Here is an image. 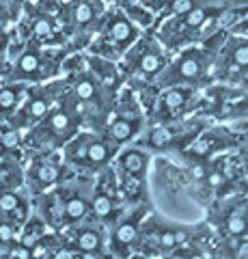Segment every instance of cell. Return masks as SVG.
I'll use <instances>...</instances> for the list:
<instances>
[{"label":"cell","mask_w":248,"mask_h":259,"mask_svg":"<svg viewBox=\"0 0 248 259\" xmlns=\"http://www.w3.org/2000/svg\"><path fill=\"white\" fill-rule=\"evenodd\" d=\"M110 139L117 141V143H125L130 141L132 136L138 132V121H132V119H115L113 123H110Z\"/></svg>","instance_id":"obj_7"},{"label":"cell","mask_w":248,"mask_h":259,"mask_svg":"<svg viewBox=\"0 0 248 259\" xmlns=\"http://www.w3.org/2000/svg\"><path fill=\"white\" fill-rule=\"evenodd\" d=\"M22 89L20 87H5L0 89V112H9L15 108V104L20 100Z\"/></svg>","instance_id":"obj_13"},{"label":"cell","mask_w":248,"mask_h":259,"mask_svg":"<svg viewBox=\"0 0 248 259\" xmlns=\"http://www.w3.org/2000/svg\"><path fill=\"white\" fill-rule=\"evenodd\" d=\"M190 259H203V257H201V255H196V253H194V255H190Z\"/></svg>","instance_id":"obj_38"},{"label":"cell","mask_w":248,"mask_h":259,"mask_svg":"<svg viewBox=\"0 0 248 259\" xmlns=\"http://www.w3.org/2000/svg\"><path fill=\"white\" fill-rule=\"evenodd\" d=\"M11 240H13V227L0 225V242H11Z\"/></svg>","instance_id":"obj_27"},{"label":"cell","mask_w":248,"mask_h":259,"mask_svg":"<svg viewBox=\"0 0 248 259\" xmlns=\"http://www.w3.org/2000/svg\"><path fill=\"white\" fill-rule=\"evenodd\" d=\"M47 125H50L52 132H57V134H65L69 132V127H71V115L67 110H54L50 119H47Z\"/></svg>","instance_id":"obj_12"},{"label":"cell","mask_w":248,"mask_h":259,"mask_svg":"<svg viewBox=\"0 0 248 259\" xmlns=\"http://www.w3.org/2000/svg\"><path fill=\"white\" fill-rule=\"evenodd\" d=\"M177 236H175V233L173 231H164L162 233V236H160V246H162V248H173L175 244H177Z\"/></svg>","instance_id":"obj_25"},{"label":"cell","mask_w":248,"mask_h":259,"mask_svg":"<svg viewBox=\"0 0 248 259\" xmlns=\"http://www.w3.org/2000/svg\"><path fill=\"white\" fill-rule=\"evenodd\" d=\"M205 71V59L201 50H186L177 61H175L171 69L169 82H194L203 76Z\"/></svg>","instance_id":"obj_1"},{"label":"cell","mask_w":248,"mask_h":259,"mask_svg":"<svg viewBox=\"0 0 248 259\" xmlns=\"http://www.w3.org/2000/svg\"><path fill=\"white\" fill-rule=\"evenodd\" d=\"M227 229H229V233L231 236H244V233L248 231V221L242 216V214H237V212H233L229 218H227Z\"/></svg>","instance_id":"obj_15"},{"label":"cell","mask_w":248,"mask_h":259,"mask_svg":"<svg viewBox=\"0 0 248 259\" xmlns=\"http://www.w3.org/2000/svg\"><path fill=\"white\" fill-rule=\"evenodd\" d=\"M86 160H89L91 164H104V162L108 160V147L97 141L89 143V147H86Z\"/></svg>","instance_id":"obj_14"},{"label":"cell","mask_w":248,"mask_h":259,"mask_svg":"<svg viewBox=\"0 0 248 259\" xmlns=\"http://www.w3.org/2000/svg\"><path fill=\"white\" fill-rule=\"evenodd\" d=\"M194 153H199V156H205V153H210V143H207V141H199L194 145Z\"/></svg>","instance_id":"obj_28"},{"label":"cell","mask_w":248,"mask_h":259,"mask_svg":"<svg viewBox=\"0 0 248 259\" xmlns=\"http://www.w3.org/2000/svg\"><path fill=\"white\" fill-rule=\"evenodd\" d=\"M57 177H59V168L57 166H52V164H41L39 166L37 180L41 184H52V182H57Z\"/></svg>","instance_id":"obj_21"},{"label":"cell","mask_w":248,"mask_h":259,"mask_svg":"<svg viewBox=\"0 0 248 259\" xmlns=\"http://www.w3.org/2000/svg\"><path fill=\"white\" fill-rule=\"evenodd\" d=\"M171 141V132L169 130H164V127H158L151 132L149 136V143L154 145V147H166V143Z\"/></svg>","instance_id":"obj_22"},{"label":"cell","mask_w":248,"mask_h":259,"mask_svg":"<svg viewBox=\"0 0 248 259\" xmlns=\"http://www.w3.org/2000/svg\"><path fill=\"white\" fill-rule=\"evenodd\" d=\"M192 173H194L196 177H203V173H205V171H203V166H194V171H192Z\"/></svg>","instance_id":"obj_36"},{"label":"cell","mask_w":248,"mask_h":259,"mask_svg":"<svg viewBox=\"0 0 248 259\" xmlns=\"http://www.w3.org/2000/svg\"><path fill=\"white\" fill-rule=\"evenodd\" d=\"M41 65H43L41 54L37 50H26L18 56V61H15V76H20V78L22 76L24 78L37 76L39 71H41Z\"/></svg>","instance_id":"obj_4"},{"label":"cell","mask_w":248,"mask_h":259,"mask_svg":"<svg viewBox=\"0 0 248 259\" xmlns=\"http://www.w3.org/2000/svg\"><path fill=\"white\" fill-rule=\"evenodd\" d=\"M237 257H248V242H244V244H239Z\"/></svg>","instance_id":"obj_34"},{"label":"cell","mask_w":248,"mask_h":259,"mask_svg":"<svg viewBox=\"0 0 248 259\" xmlns=\"http://www.w3.org/2000/svg\"><path fill=\"white\" fill-rule=\"evenodd\" d=\"M30 30H33V37L35 39H41V41H47V39H52L57 35L59 30V22L52 18V15L47 13H35L33 18V24H30Z\"/></svg>","instance_id":"obj_5"},{"label":"cell","mask_w":248,"mask_h":259,"mask_svg":"<svg viewBox=\"0 0 248 259\" xmlns=\"http://www.w3.org/2000/svg\"><path fill=\"white\" fill-rule=\"evenodd\" d=\"M15 255H18L20 259H30V248L22 246V248H18V250H15Z\"/></svg>","instance_id":"obj_32"},{"label":"cell","mask_w":248,"mask_h":259,"mask_svg":"<svg viewBox=\"0 0 248 259\" xmlns=\"http://www.w3.org/2000/svg\"><path fill=\"white\" fill-rule=\"evenodd\" d=\"M121 164L130 175H140L145 171V156H142L140 151H127V153H123Z\"/></svg>","instance_id":"obj_10"},{"label":"cell","mask_w":248,"mask_h":259,"mask_svg":"<svg viewBox=\"0 0 248 259\" xmlns=\"http://www.w3.org/2000/svg\"><path fill=\"white\" fill-rule=\"evenodd\" d=\"M242 182H244V186H248V171L244 173V177H242Z\"/></svg>","instance_id":"obj_37"},{"label":"cell","mask_w":248,"mask_h":259,"mask_svg":"<svg viewBox=\"0 0 248 259\" xmlns=\"http://www.w3.org/2000/svg\"><path fill=\"white\" fill-rule=\"evenodd\" d=\"M24 112H26L28 119H43L47 112H50V100L43 97V95H37V97H33V100L28 102V106H26Z\"/></svg>","instance_id":"obj_11"},{"label":"cell","mask_w":248,"mask_h":259,"mask_svg":"<svg viewBox=\"0 0 248 259\" xmlns=\"http://www.w3.org/2000/svg\"><path fill=\"white\" fill-rule=\"evenodd\" d=\"M164 67V59L158 52H142L138 59V69L142 74H158L160 69Z\"/></svg>","instance_id":"obj_9"},{"label":"cell","mask_w":248,"mask_h":259,"mask_svg":"<svg viewBox=\"0 0 248 259\" xmlns=\"http://www.w3.org/2000/svg\"><path fill=\"white\" fill-rule=\"evenodd\" d=\"M0 194H3V190H0Z\"/></svg>","instance_id":"obj_39"},{"label":"cell","mask_w":248,"mask_h":259,"mask_svg":"<svg viewBox=\"0 0 248 259\" xmlns=\"http://www.w3.org/2000/svg\"><path fill=\"white\" fill-rule=\"evenodd\" d=\"M0 141H3V147H7V149H13V147H18V132L15 130H7V132L0 136Z\"/></svg>","instance_id":"obj_24"},{"label":"cell","mask_w":248,"mask_h":259,"mask_svg":"<svg viewBox=\"0 0 248 259\" xmlns=\"http://www.w3.org/2000/svg\"><path fill=\"white\" fill-rule=\"evenodd\" d=\"M15 207H20V199H18V194H13V192H5V194H0V209H3V212H13Z\"/></svg>","instance_id":"obj_23"},{"label":"cell","mask_w":248,"mask_h":259,"mask_svg":"<svg viewBox=\"0 0 248 259\" xmlns=\"http://www.w3.org/2000/svg\"><path fill=\"white\" fill-rule=\"evenodd\" d=\"M239 30H246V32H248V15H246L242 22H239Z\"/></svg>","instance_id":"obj_35"},{"label":"cell","mask_w":248,"mask_h":259,"mask_svg":"<svg viewBox=\"0 0 248 259\" xmlns=\"http://www.w3.org/2000/svg\"><path fill=\"white\" fill-rule=\"evenodd\" d=\"M35 244H37V238H35V236H30V233H28V236H24V238H22V246L33 248Z\"/></svg>","instance_id":"obj_29"},{"label":"cell","mask_w":248,"mask_h":259,"mask_svg":"<svg viewBox=\"0 0 248 259\" xmlns=\"http://www.w3.org/2000/svg\"><path fill=\"white\" fill-rule=\"evenodd\" d=\"M227 59L233 67L248 71V39H231L227 46Z\"/></svg>","instance_id":"obj_6"},{"label":"cell","mask_w":248,"mask_h":259,"mask_svg":"<svg viewBox=\"0 0 248 259\" xmlns=\"http://www.w3.org/2000/svg\"><path fill=\"white\" fill-rule=\"evenodd\" d=\"M100 11H102L100 3H95V0H76V5L71 7L67 13H69V20L76 28H84V26H89V24L95 22Z\"/></svg>","instance_id":"obj_3"},{"label":"cell","mask_w":248,"mask_h":259,"mask_svg":"<svg viewBox=\"0 0 248 259\" xmlns=\"http://www.w3.org/2000/svg\"><path fill=\"white\" fill-rule=\"evenodd\" d=\"M138 188H140L138 180H127V192H130V194H136V192H138Z\"/></svg>","instance_id":"obj_30"},{"label":"cell","mask_w":248,"mask_h":259,"mask_svg":"<svg viewBox=\"0 0 248 259\" xmlns=\"http://www.w3.org/2000/svg\"><path fill=\"white\" fill-rule=\"evenodd\" d=\"M115 240L119 242V244H132V242L136 240V225H132V223L121 225L115 233Z\"/></svg>","instance_id":"obj_20"},{"label":"cell","mask_w":248,"mask_h":259,"mask_svg":"<svg viewBox=\"0 0 248 259\" xmlns=\"http://www.w3.org/2000/svg\"><path fill=\"white\" fill-rule=\"evenodd\" d=\"M65 214L71 218V221H80V218L86 214V203H84V199L71 197V199L67 201V205H65Z\"/></svg>","instance_id":"obj_18"},{"label":"cell","mask_w":248,"mask_h":259,"mask_svg":"<svg viewBox=\"0 0 248 259\" xmlns=\"http://www.w3.org/2000/svg\"><path fill=\"white\" fill-rule=\"evenodd\" d=\"M188 91H183V89H173V91H166L164 93V106L166 108H179V106H183L186 104V100H188Z\"/></svg>","instance_id":"obj_16"},{"label":"cell","mask_w":248,"mask_h":259,"mask_svg":"<svg viewBox=\"0 0 248 259\" xmlns=\"http://www.w3.org/2000/svg\"><path fill=\"white\" fill-rule=\"evenodd\" d=\"M54 259H74V255H71V250H57Z\"/></svg>","instance_id":"obj_33"},{"label":"cell","mask_w":248,"mask_h":259,"mask_svg":"<svg viewBox=\"0 0 248 259\" xmlns=\"http://www.w3.org/2000/svg\"><path fill=\"white\" fill-rule=\"evenodd\" d=\"M30 250H33V253H30V257H43V255H45V248H43L41 244H35Z\"/></svg>","instance_id":"obj_31"},{"label":"cell","mask_w":248,"mask_h":259,"mask_svg":"<svg viewBox=\"0 0 248 259\" xmlns=\"http://www.w3.org/2000/svg\"><path fill=\"white\" fill-rule=\"evenodd\" d=\"M136 35H138V30H136V24L127 18V15L119 13L115 18H110L108 26H106V37L108 41L117 46V48H127L130 46Z\"/></svg>","instance_id":"obj_2"},{"label":"cell","mask_w":248,"mask_h":259,"mask_svg":"<svg viewBox=\"0 0 248 259\" xmlns=\"http://www.w3.org/2000/svg\"><path fill=\"white\" fill-rule=\"evenodd\" d=\"M74 95L78 97L80 102H93L95 95H97V84L95 80L89 76H82L76 80V87H74Z\"/></svg>","instance_id":"obj_8"},{"label":"cell","mask_w":248,"mask_h":259,"mask_svg":"<svg viewBox=\"0 0 248 259\" xmlns=\"http://www.w3.org/2000/svg\"><path fill=\"white\" fill-rule=\"evenodd\" d=\"M93 209L97 216L108 218L113 214V201H110V197H106V194H97V197L93 199Z\"/></svg>","instance_id":"obj_19"},{"label":"cell","mask_w":248,"mask_h":259,"mask_svg":"<svg viewBox=\"0 0 248 259\" xmlns=\"http://www.w3.org/2000/svg\"><path fill=\"white\" fill-rule=\"evenodd\" d=\"M78 246L84 253H93V250L100 248V236L95 231H82L78 236Z\"/></svg>","instance_id":"obj_17"},{"label":"cell","mask_w":248,"mask_h":259,"mask_svg":"<svg viewBox=\"0 0 248 259\" xmlns=\"http://www.w3.org/2000/svg\"><path fill=\"white\" fill-rule=\"evenodd\" d=\"M207 184H210L212 186V188H222V186H225L227 184V180H225V175H222V173H210V175H207Z\"/></svg>","instance_id":"obj_26"}]
</instances>
